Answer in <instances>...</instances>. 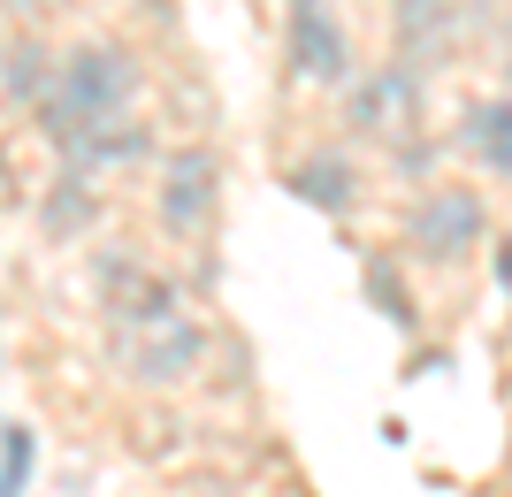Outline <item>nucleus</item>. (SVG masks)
<instances>
[{
  "label": "nucleus",
  "instance_id": "obj_1",
  "mask_svg": "<svg viewBox=\"0 0 512 497\" xmlns=\"http://www.w3.org/2000/svg\"><path fill=\"white\" fill-rule=\"evenodd\" d=\"M107 352L123 360V375L138 390H176L207 360V322L176 299L169 276H146L138 291L107 299Z\"/></svg>",
  "mask_w": 512,
  "mask_h": 497
},
{
  "label": "nucleus",
  "instance_id": "obj_2",
  "mask_svg": "<svg viewBox=\"0 0 512 497\" xmlns=\"http://www.w3.org/2000/svg\"><path fill=\"white\" fill-rule=\"evenodd\" d=\"M138 85H146V69L138 54L115 39H77L62 46V69H54V92L39 100V138L46 146H69V138H85L100 123H123L138 108Z\"/></svg>",
  "mask_w": 512,
  "mask_h": 497
},
{
  "label": "nucleus",
  "instance_id": "obj_3",
  "mask_svg": "<svg viewBox=\"0 0 512 497\" xmlns=\"http://www.w3.org/2000/svg\"><path fill=\"white\" fill-rule=\"evenodd\" d=\"M490 230H497V215H490V192L474 176H436L406 207V253L421 268H467L482 245H497Z\"/></svg>",
  "mask_w": 512,
  "mask_h": 497
},
{
  "label": "nucleus",
  "instance_id": "obj_4",
  "mask_svg": "<svg viewBox=\"0 0 512 497\" xmlns=\"http://www.w3.org/2000/svg\"><path fill=\"white\" fill-rule=\"evenodd\" d=\"M421 115H428V69L398 62V54L367 62L360 77L337 92V123L352 130V138H367V146H398V138H421Z\"/></svg>",
  "mask_w": 512,
  "mask_h": 497
},
{
  "label": "nucleus",
  "instance_id": "obj_5",
  "mask_svg": "<svg viewBox=\"0 0 512 497\" xmlns=\"http://www.w3.org/2000/svg\"><path fill=\"white\" fill-rule=\"evenodd\" d=\"M283 69L306 92H344L360 77V46L337 0H283Z\"/></svg>",
  "mask_w": 512,
  "mask_h": 497
},
{
  "label": "nucleus",
  "instance_id": "obj_6",
  "mask_svg": "<svg viewBox=\"0 0 512 497\" xmlns=\"http://www.w3.org/2000/svg\"><path fill=\"white\" fill-rule=\"evenodd\" d=\"M222 215V153L214 146H176L161 153V176H153V222H161V238L176 245H199Z\"/></svg>",
  "mask_w": 512,
  "mask_h": 497
},
{
  "label": "nucleus",
  "instance_id": "obj_7",
  "mask_svg": "<svg viewBox=\"0 0 512 497\" xmlns=\"http://www.w3.org/2000/svg\"><path fill=\"white\" fill-rule=\"evenodd\" d=\"M474 39V8L467 0H390V54L413 69L451 62Z\"/></svg>",
  "mask_w": 512,
  "mask_h": 497
},
{
  "label": "nucleus",
  "instance_id": "obj_8",
  "mask_svg": "<svg viewBox=\"0 0 512 497\" xmlns=\"http://www.w3.org/2000/svg\"><path fill=\"white\" fill-rule=\"evenodd\" d=\"M283 184H291V199H306V207H321V215H352L367 199V169L352 146H306L291 169H283Z\"/></svg>",
  "mask_w": 512,
  "mask_h": 497
},
{
  "label": "nucleus",
  "instance_id": "obj_9",
  "mask_svg": "<svg viewBox=\"0 0 512 497\" xmlns=\"http://www.w3.org/2000/svg\"><path fill=\"white\" fill-rule=\"evenodd\" d=\"M451 161L482 176H512V92H474L451 123Z\"/></svg>",
  "mask_w": 512,
  "mask_h": 497
},
{
  "label": "nucleus",
  "instance_id": "obj_10",
  "mask_svg": "<svg viewBox=\"0 0 512 497\" xmlns=\"http://www.w3.org/2000/svg\"><path fill=\"white\" fill-rule=\"evenodd\" d=\"M146 153H153V130L138 123V115H123V123H100V130H85V138L54 146V161H62L69 176H107V169H138Z\"/></svg>",
  "mask_w": 512,
  "mask_h": 497
},
{
  "label": "nucleus",
  "instance_id": "obj_11",
  "mask_svg": "<svg viewBox=\"0 0 512 497\" xmlns=\"http://www.w3.org/2000/svg\"><path fill=\"white\" fill-rule=\"evenodd\" d=\"M54 69H62V54H54L39 31H0V100H8V108L39 115V100L54 92Z\"/></svg>",
  "mask_w": 512,
  "mask_h": 497
},
{
  "label": "nucleus",
  "instance_id": "obj_12",
  "mask_svg": "<svg viewBox=\"0 0 512 497\" xmlns=\"http://www.w3.org/2000/svg\"><path fill=\"white\" fill-rule=\"evenodd\" d=\"M39 222H46V238H77V230H92L100 222V192H92V176H54L46 184V207H39Z\"/></svg>",
  "mask_w": 512,
  "mask_h": 497
},
{
  "label": "nucleus",
  "instance_id": "obj_13",
  "mask_svg": "<svg viewBox=\"0 0 512 497\" xmlns=\"http://www.w3.org/2000/svg\"><path fill=\"white\" fill-rule=\"evenodd\" d=\"M360 291L383 306L398 329H413V291H406V276H398V260H390V253H367L360 260Z\"/></svg>",
  "mask_w": 512,
  "mask_h": 497
},
{
  "label": "nucleus",
  "instance_id": "obj_14",
  "mask_svg": "<svg viewBox=\"0 0 512 497\" xmlns=\"http://www.w3.org/2000/svg\"><path fill=\"white\" fill-rule=\"evenodd\" d=\"M444 161H451V138H398V146H390V176H398V184H413V176L436 184Z\"/></svg>",
  "mask_w": 512,
  "mask_h": 497
},
{
  "label": "nucleus",
  "instance_id": "obj_15",
  "mask_svg": "<svg viewBox=\"0 0 512 497\" xmlns=\"http://www.w3.org/2000/svg\"><path fill=\"white\" fill-rule=\"evenodd\" d=\"M23 482H31V429H8V444H0V497H23Z\"/></svg>",
  "mask_w": 512,
  "mask_h": 497
},
{
  "label": "nucleus",
  "instance_id": "obj_16",
  "mask_svg": "<svg viewBox=\"0 0 512 497\" xmlns=\"http://www.w3.org/2000/svg\"><path fill=\"white\" fill-rule=\"evenodd\" d=\"M490 268H497V291H512V238L490 245Z\"/></svg>",
  "mask_w": 512,
  "mask_h": 497
},
{
  "label": "nucleus",
  "instance_id": "obj_17",
  "mask_svg": "<svg viewBox=\"0 0 512 497\" xmlns=\"http://www.w3.org/2000/svg\"><path fill=\"white\" fill-rule=\"evenodd\" d=\"M497 69H505V92H512V16H505V39H497Z\"/></svg>",
  "mask_w": 512,
  "mask_h": 497
}]
</instances>
